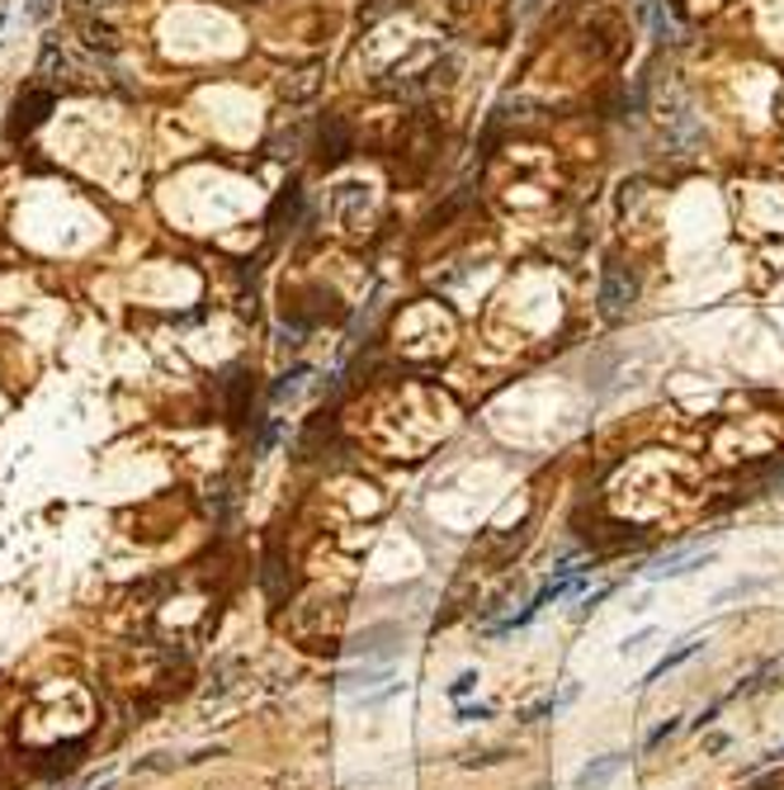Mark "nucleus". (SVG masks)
Here are the masks:
<instances>
[{"instance_id":"1","label":"nucleus","mask_w":784,"mask_h":790,"mask_svg":"<svg viewBox=\"0 0 784 790\" xmlns=\"http://www.w3.org/2000/svg\"><path fill=\"white\" fill-rule=\"evenodd\" d=\"M638 304V275L623 266V260H610L600 270V289H596V308L605 322H623Z\"/></svg>"},{"instance_id":"2","label":"nucleus","mask_w":784,"mask_h":790,"mask_svg":"<svg viewBox=\"0 0 784 790\" xmlns=\"http://www.w3.org/2000/svg\"><path fill=\"white\" fill-rule=\"evenodd\" d=\"M350 152H354V129L345 124L341 114H327L322 124H317V133H312V156H317V166L331 171V166H341Z\"/></svg>"},{"instance_id":"3","label":"nucleus","mask_w":784,"mask_h":790,"mask_svg":"<svg viewBox=\"0 0 784 790\" xmlns=\"http://www.w3.org/2000/svg\"><path fill=\"white\" fill-rule=\"evenodd\" d=\"M709 558H714V544H675L662 558H652L643 573H648V583H667V577H685L694 568H704Z\"/></svg>"},{"instance_id":"4","label":"nucleus","mask_w":784,"mask_h":790,"mask_svg":"<svg viewBox=\"0 0 784 790\" xmlns=\"http://www.w3.org/2000/svg\"><path fill=\"white\" fill-rule=\"evenodd\" d=\"M52 104H58V91L52 85H29V91L14 100V119H10V137H29L39 124H48Z\"/></svg>"},{"instance_id":"5","label":"nucleus","mask_w":784,"mask_h":790,"mask_svg":"<svg viewBox=\"0 0 784 790\" xmlns=\"http://www.w3.org/2000/svg\"><path fill=\"white\" fill-rule=\"evenodd\" d=\"M623 767H629V758H623V752H605V758H591V762L577 771L572 786H577V790H605Z\"/></svg>"},{"instance_id":"6","label":"nucleus","mask_w":784,"mask_h":790,"mask_svg":"<svg viewBox=\"0 0 784 790\" xmlns=\"http://www.w3.org/2000/svg\"><path fill=\"white\" fill-rule=\"evenodd\" d=\"M223 393H227V412H231V421H241L246 408H251V375H246V370H227Z\"/></svg>"},{"instance_id":"7","label":"nucleus","mask_w":784,"mask_h":790,"mask_svg":"<svg viewBox=\"0 0 784 790\" xmlns=\"http://www.w3.org/2000/svg\"><path fill=\"white\" fill-rule=\"evenodd\" d=\"M694 654H704V635H690V639H681V644H675V648H671V654H667L662 663L652 667V673H648L643 681L652 687V681H662V677L671 673V667H681V663H685V658H694Z\"/></svg>"},{"instance_id":"8","label":"nucleus","mask_w":784,"mask_h":790,"mask_svg":"<svg viewBox=\"0 0 784 790\" xmlns=\"http://www.w3.org/2000/svg\"><path fill=\"white\" fill-rule=\"evenodd\" d=\"M298 214H302V189H298V185H289V189H283V195L275 199V208H270V227H275V237L283 233V218L298 223Z\"/></svg>"},{"instance_id":"9","label":"nucleus","mask_w":784,"mask_h":790,"mask_svg":"<svg viewBox=\"0 0 784 790\" xmlns=\"http://www.w3.org/2000/svg\"><path fill=\"white\" fill-rule=\"evenodd\" d=\"M81 39H85V48H91V52H118V33L110 24H100V20H85L81 24Z\"/></svg>"},{"instance_id":"10","label":"nucleus","mask_w":784,"mask_h":790,"mask_svg":"<svg viewBox=\"0 0 784 790\" xmlns=\"http://www.w3.org/2000/svg\"><path fill=\"white\" fill-rule=\"evenodd\" d=\"M317 85H322V72L317 66H308V72H298L293 85H283V104H302V100H312L317 95Z\"/></svg>"},{"instance_id":"11","label":"nucleus","mask_w":784,"mask_h":790,"mask_svg":"<svg viewBox=\"0 0 784 790\" xmlns=\"http://www.w3.org/2000/svg\"><path fill=\"white\" fill-rule=\"evenodd\" d=\"M39 76H43L48 85H58V81H66V76H71V62L62 58V48H58V43H48V48H43V66H39Z\"/></svg>"},{"instance_id":"12","label":"nucleus","mask_w":784,"mask_h":790,"mask_svg":"<svg viewBox=\"0 0 784 790\" xmlns=\"http://www.w3.org/2000/svg\"><path fill=\"white\" fill-rule=\"evenodd\" d=\"M302 379H308V365H293L289 375H279V383L270 389V402H283V398H293L302 389Z\"/></svg>"},{"instance_id":"13","label":"nucleus","mask_w":784,"mask_h":790,"mask_svg":"<svg viewBox=\"0 0 784 790\" xmlns=\"http://www.w3.org/2000/svg\"><path fill=\"white\" fill-rule=\"evenodd\" d=\"M477 687V673H458L454 681H450V700H458V706H463V696H468Z\"/></svg>"},{"instance_id":"14","label":"nucleus","mask_w":784,"mask_h":790,"mask_svg":"<svg viewBox=\"0 0 784 790\" xmlns=\"http://www.w3.org/2000/svg\"><path fill=\"white\" fill-rule=\"evenodd\" d=\"M648 14H652V29H657V39H675V24H671L667 14H662V6H657V0L648 6Z\"/></svg>"},{"instance_id":"15","label":"nucleus","mask_w":784,"mask_h":790,"mask_svg":"<svg viewBox=\"0 0 784 790\" xmlns=\"http://www.w3.org/2000/svg\"><path fill=\"white\" fill-rule=\"evenodd\" d=\"M675 729H681V725H675V719H667V725H657V729L648 733V743H643V748H648V752H652V748H662V743L671 739V733H675Z\"/></svg>"},{"instance_id":"16","label":"nucleus","mask_w":784,"mask_h":790,"mask_svg":"<svg viewBox=\"0 0 784 790\" xmlns=\"http://www.w3.org/2000/svg\"><path fill=\"white\" fill-rule=\"evenodd\" d=\"M605 596H610V587H596L591 596H581V606H577V616H591V611L605 602Z\"/></svg>"},{"instance_id":"17","label":"nucleus","mask_w":784,"mask_h":790,"mask_svg":"<svg viewBox=\"0 0 784 790\" xmlns=\"http://www.w3.org/2000/svg\"><path fill=\"white\" fill-rule=\"evenodd\" d=\"M652 635H657V629H643V635H629V639H623V654H638V648H643Z\"/></svg>"},{"instance_id":"18","label":"nucleus","mask_w":784,"mask_h":790,"mask_svg":"<svg viewBox=\"0 0 784 790\" xmlns=\"http://www.w3.org/2000/svg\"><path fill=\"white\" fill-rule=\"evenodd\" d=\"M458 719H492V706H458Z\"/></svg>"},{"instance_id":"19","label":"nucleus","mask_w":784,"mask_h":790,"mask_svg":"<svg viewBox=\"0 0 784 790\" xmlns=\"http://www.w3.org/2000/svg\"><path fill=\"white\" fill-rule=\"evenodd\" d=\"M76 6H81V10H114L118 0H76Z\"/></svg>"},{"instance_id":"20","label":"nucleus","mask_w":784,"mask_h":790,"mask_svg":"<svg viewBox=\"0 0 784 790\" xmlns=\"http://www.w3.org/2000/svg\"><path fill=\"white\" fill-rule=\"evenodd\" d=\"M723 748H728V739H723V733H714V739L704 743V752H723Z\"/></svg>"},{"instance_id":"21","label":"nucleus","mask_w":784,"mask_h":790,"mask_svg":"<svg viewBox=\"0 0 784 790\" xmlns=\"http://www.w3.org/2000/svg\"><path fill=\"white\" fill-rule=\"evenodd\" d=\"M0 24H6V14H0Z\"/></svg>"}]
</instances>
